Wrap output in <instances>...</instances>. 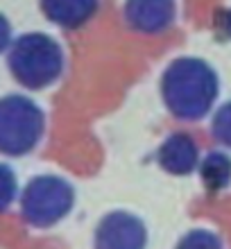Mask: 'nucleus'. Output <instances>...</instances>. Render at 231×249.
<instances>
[{"label":"nucleus","instance_id":"obj_1","mask_svg":"<svg viewBox=\"0 0 231 249\" xmlns=\"http://www.w3.org/2000/svg\"><path fill=\"white\" fill-rule=\"evenodd\" d=\"M218 75L204 59L179 57L161 75V98L179 120H202L218 98Z\"/></svg>","mask_w":231,"mask_h":249},{"label":"nucleus","instance_id":"obj_2","mask_svg":"<svg viewBox=\"0 0 231 249\" xmlns=\"http://www.w3.org/2000/svg\"><path fill=\"white\" fill-rule=\"evenodd\" d=\"M7 68L20 86L30 91H41L61 77L64 50L50 34H20L7 50Z\"/></svg>","mask_w":231,"mask_h":249},{"label":"nucleus","instance_id":"obj_3","mask_svg":"<svg viewBox=\"0 0 231 249\" xmlns=\"http://www.w3.org/2000/svg\"><path fill=\"white\" fill-rule=\"evenodd\" d=\"M46 113L34 100L9 93L0 98V154L25 157L41 143Z\"/></svg>","mask_w":231,"mask_h":249},{"label":"nucleus","instance_id":"obj_4","mask_svg":"<svg viewBox=\"0 0 231 249\" xmlns=\"http://www.w3.org/2000/svg\"><path fill=\"white\" fill-rule=\"evenodd\" d=\"M75 188L57 175L30 179L20 193V215L30 227L48 229L73 211Z\"/></svg>","mask_w":231,"mask_h":249},{"label":"nucleus","instance_id":"obj_5","mask_svg":"<svg viewBox=\"0 0 231 249\" xmlns=\"http://www.w3.org/2000/svg\"><path fill=\"white\" fill-rule=\"evenodd\" d=\"M147 229L143 220L127 211H113L95 227V249H145Z\"/></svg>","mask_w":231,"mask_h":249},{"label":"nucleus","instance_id":"obj_6","mask_svg":"<svg viewBox=\"0 0 231 249\" xmlns=\"http://www.w3.org/2000/svg\"><path fill=\"white\" fill-rule=\"evenodd\" d=\"M123 16L129 30L141 34H161L177 18L175 0H125Z\"/></svg>","mask_w":231,"mask_h":249},{"label":"nucleus","instance_id":"obj_7","mask_svg":"<svg viewBox=\"0 0 231 249\" xmlns=\"http://www.w3.org/2000/svg\"><path fill=\"white\" fill-rule=\"evenodd\" d=\"M157 161L165 172L186 177L199 165V147L191 134L177 131V134H170L159 147Z\"/></svg>","mask_w":231,"mask_h":249},{"label":"nucleus","instance_id":"obj_8","mask_svg":"<svg viewBox=\"0 0 231 249\" xmlns=\"http://www.w3.org/2000/svg\"><path fill=\"white\" fill-rule=\"evenodd\" d=\"M100 0H39L43 16L64 30H79L98 12Z\"/></svg>","mask_w":231,"mask_h":249},{"label":"nucleus","instance_id":"obj_9","mask_svg":"<svg viewBox=\"0 0 231 249\" xmlns=\"http://www.w3.org/2000/svg\"><path fill=\"white\" fill-rule=\"evenodd\" d=\"M199 177L209 193H220L231 184V159L225 152H209L199 163Z\"/></svg>","mask_w":231,"mask_h":249},{"label":"nucleus","instance_id":"obj_10","mask_svg":"<svg viewBox=\"0 0 231 249\" xmlns=\"http://www.w3.org/2000/svg\"><path fill=\"white\" fill-rule=\"evenodd\" d=\"M175 249H222V243L213 231L193 229L179 240Z\"/></svg>","mask_w":231,"mask_h":249},{"label":"nucleus","instance_id":"obj_11","mask_svg":"<svg viewBox=\"0 0 231 249\" xmlns=\"http://www.w3.org/2000/svg\"><path fill=\"white\" fill-rule=\"evenodd\" d=\"M211 134L220 145L231 150V100L220 107L211 120Z\"/></svg>","mask_w":231,"mask_h":249},{"label":"nucleus","instance_id":"obj_12","mask_svg":"<svg viewBox=\"0 0 231 249\" xmlns=\"http://www.w3.org/2000/svg\"><path fill=\"white\" fill-rule=\"evenodd\" d=\"M18 195V179L9 165L0 163V213L7 211Z\"/></svg>","mask_w":231,"mask_h":249},{"label":"nucleus","instance_id":"obj_13","mask_svg":"<svg viewBox=\"0 0 231 249\" xmlns=\"http://www.w3.org/2000/svg\"><path fill=\"white\" fill-rule=\"evenodd\" d=\"M12 46V23L5 14H0V54Z\"/></svg>","mask_w":231,"mask_h":249},{"label":"nucleus","instance_id":"obj_14","mask_svg":"<svg viewBox=\"0 0 231 249\" xmlns=\"http://www.w3.org/2000/svg\"><path fill=\"white\" fill-rule=\"evenodd\" d=\"M222 27H225V32L231 36V9H227V12H225V25H222Z\"/></svg>","mask_w":231,"mask_h":249}]
</instances>
